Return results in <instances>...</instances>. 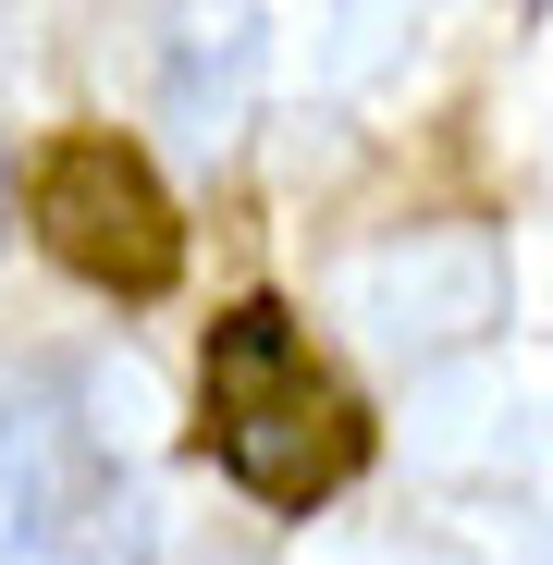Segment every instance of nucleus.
<instances>
[{"mask_svg": "<svg viewBox=\"0 0 553 565\" xmlns=\"http://www.w3.org/2000/svg\"><path fill=\"white\" fill-rule=\"evenodd\" d=\"M198 430L222 455V480H246L270 516H308L332 504L357 467H369V418L357 394L332 382V356L296 332V308H222L210 344H198Z\"/></svg>", "mask_w": 553, "mask_h": 565, "instance_id": "1", "label": "nucleus"}, {"mask_svg": "<svg viewBox=\"0 0 553 565\" xmlns=\"http://www.w3.org/2000/svg\"><path fill=\"white\" fill-rule=\"evenodd\" d=\"M0 565H148L136 480L86 430L62 369L0 394Z\"/></svg>", "mask_w": 553, "mask_h": 565, "instance_id": "2", "label": "nucleus"}, {"mask_svg": "<svg viewBox=\"0 0 553 565\" xmlns=\"http://www.w3.org/2000/svg\"><path fill=\"white\" fill-rule=\"evenodd\" d=\"M25 222H38V246L74 282H99V296H160L184 270V222H172L160 172L124 136H50L25 160Z\"/></svg>", "mask_w": 553, "mask_h": 565, "instance_id": "3", "label": "nucleus"}]
</instances>
